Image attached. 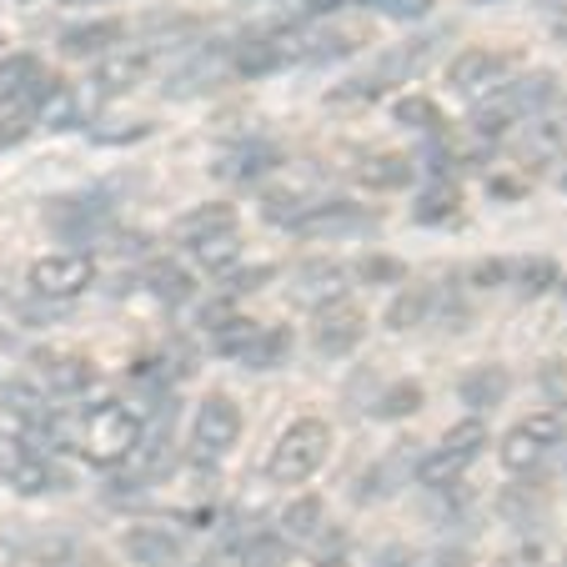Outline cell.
<instances>
[{
	"instance_id": "obj_1",
	"label": "cell",
	"mask_w": 567,
	"mask_h": 567,
	"mask_svg": "<svg viewBox=\"0 0 567 567\" xmlns=\"http://www.w3.org/2000/svg\"><path fill=\"white\" fill-rule=\"evenodd\" d=\"M553 96H557L553 71H527V75H517V81H503V86H493L487 101L472 111V131H477V136H503L507 126L537 116Z\"/></svg>"
},
{
	"instance_id": "obj_2",
	"label": "cell",
	"mask_w": 567,
	"mask_h": 567,
	"mask_svg": "<svg viewBox=\"0 0 567 567\" xmlns=\"http://www.w3.org/2000/svg\"><path fill=\"white\" fill-rule=\"evenodd\" d=\"M332 452V427L321 417H297L267 452V477L277 487H297V482L317 477V467Z\"/></svg>"
},
{
	"instance_id": "obj_3",
	"label": "cell",
	"mask_w": 567,
	"mask_h": 567,
	"mask_svg": "<svg viewBox=\"0 0 567 567\" xmlns=\"http://www.w3.org/2000/svg\"><path fill=\"white\" fill-rule=\"evenodd\" d=\"M81 457L96 462V467H116V462H131L141 452V417L131 408H96L86 422H81V437H75Z\"/></svg>"
},
{
	"instance_id": "obj_4",
	"label": "cell",
	"mask_w": 567,
	"mask_h": 567,
	"mask_svg": "<svg viewBox=\"0 0 567 567\" xmlns=\"http://www.w3.org/2000/svg\"><path fill=\"white\" fill-rule=\"evenodd\" d=\"M523 65V51H497V45H467L452 55L447 65V86L457 96H482V91L503 86L507 75Z\"/></svg>"
},
{
	"instance_id": "obj_5",
	"label": "cell",
	"mask_w": 567,
	"mask_h": 567,
	"mask_svg": "<svg viewBox=\"0 0 567 567\" xmlns=\"http://www.w3.org/2000/svg\"><path fill=\"white\" fill-rule=\"evenodd\" d=\"M482 447H487V427H482L477 417L457 422V427L442 437V447L417 467V482L422 487H447V482H457L462 472L482 457Z\"/></svg>"
},
{
	"instance_id": "obj_6",
	"label": "cell",
	"mask_w": 567,
	"mask_h": 567,
	"mask_svg": "<svg viewBox=\"0 0 567 567\" xmlns=\"http://www.w3.org/2000/svg\"><path fill=\"white\" fill-rule=\"evenodd\" d=\"M45 226L61 241L96 247L101 236L111 231V206H106V196H55V202H45Z\"/></svg>"
},
{
	"instance_id": "obj_7",
	"label": "cell",
	"mask_w": 567,
	"mask_h": 567,
	"mask_svg": "<svg viewBox=\"0 0 567 567\" xmlns=\"http://www.w3.org/2000/svg\"><path fill=\"white\" fill-rule=\"evenodd\" d=\"M25 281H31L35 297L71 301V297H81V291H86L91 281H96V267H91L86 251H51V257L31 261Z\"/></svg>"
},
{
	"instance_id": "obj_8",
	"label": "cell",
	"mask_w": 567,
	"mask_h": 567,
	"mask_svg": "<svg viewBox=\"0 0 567 567\" xmlns=\"http://www.w3.org/2000/svg\"><path fill=\"white\" fill-rule=\"evenodd\" d=\"M367 337V311L352 297H332L327 307H317V327H311V347L321 357H347L357 352Z\"/></svg>"
},
{
	"instance_id": "obj_9",
	"label": "cell",
	"mask_w": 567,
	"mask_h": 567,
	"mask_svg": "<svg viewBox=\"0 0 567 567\" xmlns=\"http://www.w3.org/2000/svg\"><path fill=\"white\" fill-rule=\"evenodd\" d=\"M236 437H241V408H236L226 392H212L202 408H196L192 447L202 452V457H226V452L236 447Z\"/></svg>"
},
{
	"instance_id": "obj_10",
	"label": "cell",
	"mask_w": 567,
	"mask_h": 567,
	"mask_svg": "<svg viewBox=\"0 0 567 567\" xmlns=\"http://www.w3.org/2000/svg\"><path fill=\"white\" fill-rule=\"evenodd\" d=\"M226 65H231V45H226V41H206V45H196V51H192V61L172 71L166 91H172V96H202V91H212L216 81L226 75Z\"/></svg>"
},
{
	"instance_id": "obj_11",
	"label": "cell",
	"mask_w": 567,
	"mask_h": 567,
	"mask_svg": "<svg viewBox=\"0 0 567 567\" xmlns=\"http://www.w3.org/2000/svg\"><path fill=\"white\" fill-rule=\"evenodd\" d=\"M31 367H35L45 392H55V396H75L96 382V367H91V357H81V352H55L51 347V352H35Z\"/></svg>"
},
{
	"instance_id": "obj_12",
	"label": "cell",
	"mask_w": 567,
	"mask_h": 567,
	"mask_svg": "<svg viewBox=\"0 0 567 567\" xmlns=\"http://www.w3.org/2000/svg\"><path fill=\"white\" fill-rule=\"evenodd\" d=\"M126 553L136 567H182L186 563V547L172 527H131Z\"/></svg>"
},
{
	"instance_id": "obj_13",
	"label": "cell",
	"mask_w": 567,
	"mask_h": 567,
	"mask_svg": "<svg viewBox=\"0 0 567 567\" xmlns=\"http://www.w3.org/2000/svg\"><path fill=\"white\" fill-rule=\"evenodd\" d=\"M342 277L347 271L337 267V261H307V267H297V277H291V297H297L301 307H327L332 297H342Z\"/></svg>"
},
{
	"instance_id": "obj_14",
	"label": "cell",
	"mask_w": 567,
	"mask_h": 567,
	"mask_svg": "<svg viewBox=\"0 0 567 567\" xmlns=\"http://www.w3.org/2000/svg\"><path fill=\"white\" fill-rule=\"evenodd\" d=\"M236 231V212L231 206H221V202H212V206H196V212H186L182 221H176V241L182 247H202V241H212V236H231Z\"/></svg>"
},
{
	"instance_id": "obj_15",
	"label": "cell",
	"mask_w": 567,
	"mask_h": 567,
	"mask_svg": "<svg viewBox=\"0 0 567 567\" xmlns=\"http://www.w3.org/2000/svg\"><path fill=\"white\" fill-rule=\"evenodd\" d=\"M291 357V332L287 327H261L257 321V332L247 337V347L236 352V362L251 367V372H271V367H281Z\"/></svg>"
},
{
	"instance_id": "obj_16",
	"label": "cell",
	"mask_w": 567,
	"mask_h": 567,
	"mask_svg": "<svg viewBox=\"0 0 567 567\" xmlns=\"http://www.w3.org/2000/svg\"><path fill=\"white\" fill-rule=\"evenodd\" d=\"M111 45H126V25L121 21H86V25H71V31L61 35V51L71 55V61L101 55V51H111Z\"/></svg>"
},
{
	"instance_id": "obj_17",
	"label": "cell",
	"mask_w": 567,
	"mask_h": 567,
	"mask_svg": "<svg viewBox=\"0 0 567 567\" xmlns=\"http://www.w3.org/2000/svg\"><path fill=\"white\" fill-rule=\"evenodd\" d=\"M372 221L377 216H367L362 206H352V202H321L297 231L301 236H337V231H362V226H372Z\"/></svg>"
},
{
	"instance_id": "obj_18",
	"label": "cell",
	"mask_w": 567,
	"mask_h": 567,
	"mask_svg": "<svg viewBox=\"0 0 567 567\" xmlns=\"http://www.w3.org/2000/svg\"><path fill=\"white\" fill-rule=\"evenodd\" d=\"M357 182H362L367 192H402V186L412 182V161L396 156V151H377V156H362Z\"/></svg>"
},
{
	"instance_id": "obj_19",
	"label": "cell",
	"mask_w": 567,
	"mask_h": 567,
	"mask_svg": "<svg viewBox=\"0 0 567 567\" xmlns=\"http://www.w3.org/2000/svg\"><path fill=\"white\" fill-rule=\"evenodd\" d=\"M151 71V55L141 51V45H131V51H121L116 61H106L96 71V81L91 86L101 91V96H121V91H131V86H141V75Z\"/></svg>"
},
{
	"instance_id": "obj_20",
	"label": "cell",
	"mask_w": 567,
	"mask_h": 567,
	"mask_svg": "<svg viewBox=\"0 0 567 567\" xmlns=\"http://www.w3.org/2000/svg\"><path fill=\"white\" fill-rule=\"evenodd\" d=\"M277 161H281L277 146H267V141H247V146L226 151L216 172H221L226 182H257L261 172H271V166H277Z\"/></svg>"
},
{
	"instance_id": "obj_21",
	"label": "cell",
	"mask_w": 567,
	"mask_h": 567,
	"mask_svg": "<svg viewBox=\"0 0 567 567\" xmlns=\"http://www.w3.org/2000/svg\"><path fill=\"white\" fill-rule=\"evenodd\" d=\"M513 392V377H507V367H477V372L462 377V402L467 408H497L503 396Z\"/></svg>"
},
{
	"instance_id": "obj_22",
	"label": "cell",
	"mask_w": 567,
	"mask_h": 567,
	"mask_svg": "<svg viewBox=\"0 0 567 567\" xmlns=\"http://www.w3.org/2000/svg\"><path fill=\"white\" fill-rule=\"evenodd\" d=\"M6 482H11L16 493H25V497H41V493H55V487H61L65 477L55 472V462L45 457V452H35V447H31V457H25Z\"/></svg>"
},
{
	"instance_id": "obj_23",
	"label": "cell",
	"mask_w": 567,
	"mask_h": 567,
	"mask_svg": "<svg viewBox=\"0 0 567 567\" xmlns=\"http://www.w3.org/2000/svg\"><path fill=\"white\" fill-rule=\"evenodd\" d=\"M321 527H327L321 497H297V503H287V513H281V537H287V543H311V537H321Z\"/></svg>"
},
{
	"instance_id": "obj_24",
	"label": "cell",
	"mask_w": 567,
	"mask_h": 567,
	"mask_svg": "<svg viewBox=\"0 0 567 567\" xmlns=\"http://www.w3.org/2000/svg\"><path fill=\"white\" fill-rule=\"evenodd\" d=\"M517 432H523V437H533L543 452L563 447V442H567V402H553V408L533 412L527 422H517Z\"/></svg>"
},
{
	"instance_id": "obj_25",
	"label": "cell",
	"mask_w": 567,
	"mask_h": 567,
	"mask_svg": "<svg viewBox=\"0 0 567 567\" xmlns=\"http://www.w3.org/2000/svg\"><path fill=\"white\" fill-rule=\"evenodd\" d=\"M427 311H432V291L408 287L392 307H386V327H392V332H408V327H422V321H427Z\"/></svg>"
},
{
	"instance_id": "obj_26",
	"label": "cell",
	"mask_w": 567,
	"mask_h": 567,
	"mask_svg": "<svg viewBox=\"0 0 567 567\" xmlns=\"http://www.w3.org/2000/svg\"><path fill=\"white\" fill-rule=\"evenodd\" d=\"M146 287L156 301H166V307H182L186 297H192V277H186L182 267H172V261H161V267L146 271Z\"/></svg>"
},
{
	"instance_id": "obj_27",
	"label": "cell",
	"mask_w": 567,
	"mask_h": 567,
	"mask_svg": "<svg viewBox=\"0 0 567 567\" xmlns=\"http://www.w3.org/2000/svg\"><path fill=\"white\" fill-rule=\"evenodd\" d=\"M396 121H408V126L427 131V136H442V131H447V121H442V111L432 106L427 96H408V101H396Z\"/></svg>"
},
{
	"instance_id": "obj_28",
	"label": "cell",
	"mask_w": 567,
	"mask_h": 567,
	"mask_svg": "<svg viewBox=\"0 0 567 567\" xmlns=\"http://www.w3.org/2000/svg\"><path fill=\"white\" fill-rule=\"evenodd\" d=\"M457 206H462L457 186H452V182H437L432 192H422V202H417V221H447V216H457Z\"/></svg>"
},
{
	"instance_id": "obj_29",
	"label": "cell",
	"mask_w": 567,
	"mask_h": 567,
	"mask_svg": "<svg viewBox=\"0 0 567 567\" xmlns=\"http://www.w3.org/2000/svg\"><path fill=\"white\" fill-rule=\"evenodd\" d=\"M422 408V386L417 382H396L392 392L377 396V417H412Z\"/></svg>"
},
{
	"instance_id": "obj_30",
	"label": "cell",
	"mask_w": 567,
	"mask_h": 567,
	"mask_svg": "<svg viewBox=\"0 0 567 567\" xmlns=\"http://www.w3.org/2000/svg\"><path fill=\"white\" fill-rule=\"evenodd\" d=\"M236 257H241V241H236V231L231 236H212V241H202V247H196V261H202L206 271L236 267Z\"/></svg>"
},
{
	"instance_id": "obj_31",
	"label": "cell",
	"mask_w": 567,
	"mask_h": 567,
	"mask_svg": "<svg viewBox=\"0 0 567 567\" xmlns=\"http://www.w3.org/2000/svg\"><path fill=\"white\" fill-rule=\"evenodd\" d=\"M553 281H557L553 261H527V267H523V291H547Z\"/></svg>"
},
{
	"instance_id": "obj_32",
	"label": "cell",
	"mask_w": 567,
	"mask_h": 567,
	"mask_svg": "<svg viewBox=\"0 0 567 567\" xmlns=\"http://www.w3.org/2000/svg\"><path fill=\"white\" fill-rule=\"evenodd\" d=\"M537 377H543L547 392H557V402H567V362H547Z\"/></svg>"
},
{
	"instance_id": "obj_33",
	"label": "cell",
	"mask_w": 567,
	"mask_h": 567,
	"mask_svg": "<svg viewBox=\"0 0 567 567\" xmlns=\"http://www.w3.org/2000/svg\"><path fill=\"white\" fill-rule=\"evenodd\" d=\"M372 567H417V553H412V547H382V553L372 557Z\"/></svg>"
},
{
	"instance_id": "obj_34",
	"label": "cell",
	"mask_w": 567,
	"mask_h": 567,
	"mask_svg": "<svg viewBox=\"0 0 567 567\" xmlns=\"http://www.w3.org/2000/svg\"><path fill=\"white\" fill-rule=\"evenodd\" d=\"M25 136H31V121L25 116H0V146H16Z\"/></svg>"
},
{
	"instance_id": "obj_35",
	"label": "cell",
	"mask_w": 567,
	"mask_h": 567,
	"mask_svg": "<svg viewBox=\"0 0 567 567\" xmlns=\"http://www.w3.org/2000/svg\"><path fill=\"white\" fill-rule=\"evenodd\" d=\"M417 567H467V553H462V547H442V553H432V557L417 553Z\"/></svg>"
},
{
	"instance_id": "obj_36",
	"label": "cell",
	"mask_w": 567,
	"mask_h": 567,
	"mask_svg": "<svg viewBox=\"0 0 567 567\" xmlns=\"http://www.w3.org/2000/svg\"><path fill=\"white\" fill-rule=\"evenodd\" d=\"M503 277H507L503 261H477V267H472V281H477V287H497Z\"/></svg>"
},
{
	"instance_id": "obj_37",
	"label": "cell",
	"mask_w": 567,
	"mask_h": 567,
	"mask_svg": "<svg viewBox=\"0 0 567 567\" xmlns=\"http://www.w3.org/2000/svg\"><path fill=\"white\" fill-rule=\"evenodd\" d=\"M497 567H547V563H543V553H537V547H517V553H507Z\"/></svg>"
},
{
	"instance_id": "obj_38",
	"label": "cell",
	"mask_w": 567,
	"mask_h": 567,
	"mask_svg": "<svg viewBox=\"0 0 567 567\" xmlns=\"http://www.w3.org/2000/svg\"><path fill=\"white\" fill-rule=\"evenodd\" d=\"M357 271H362L367 281H377V277H402V267H396V261H362Z\"/></svg>"
},
{
	"instance_id": "obj_39",
	"label": "cell",
	"mask_w": 567,
	"mask_h": 567,
	"mask_svg": "<svg viewBox=\"0 0 567 567\" xmlns=\"http://www.w3.org/2000/svg\"><path fill=\"white\" fill-rule=\"evenodd\" d=\"M257 281H271V267H251L247 277H236V291H257Z\"/></svg>"
},
{
	"instance_id": "obj_40",
	"label": "cell",
	"mask_w": 567,
	"mask_h": 567,
	"mask_svg": "<svg viewBox=\"0 0 567 567\" xmlns=\"http://www.w3.org/2000/svg\"><path fill=\"white\" fill-rule=\"evenodd\" d=\"M347 0H307V11L311 16H332V11H342Z\"/></svg>"
},
{
	"instance_id": "obj_41",
	"label": "cell",
	"mask_w": 567,
	"mask_h": 567,
	"mask_svg": "<svg viewBox=\"0 0 567 567\" xmlns=\"http://www.w3.org/2000/svg\"><path fill=\"white\" fill-rule=\"evenodd\" d=\"M65 6H106V0H65Z\"/></svg>"
},
{
	"instance_id": "obj_42",
	"label": "cell",
	"mask_w": 567,
	"mask_h": 567,
	"mask_svg": "<svg viewBox=\"0 0 567 567\" xmlns=\"http://www.w3.org/2000/svg\"><path fill=\"white\" fill-rule=\"evenodd\" d=\"M0 51H6V35H0Z\"/></svg>"
},
{
	"instance_id": "obj_43",
	"label": "cell",
	"mask_w": 567,
	"mask_h": 567,
	"mask_svg": "<svg viewBox=\"0 0 567 567\" xmlns=\"http://www.w3.org/2000/svg\"><path fill=\"white\" fill-rule=\"evenodd\" d=\"M21 6H31V0H21Z\"/></svg>"
},
{
	"instance_id": "obj_44",
	"label": "cell",
	"mask_w": 567,
	"mask_h": 567,
	"mask_svg": "<svg viewBox=\"0 0 567 567\" xmlns=\"http://www.w3.org/2000/svg\"><path fill=\"white\" fill-rule=\"evenodd\" d=\"M482 6H487V0H482Z\"/></svg>"
}]
</instances>
